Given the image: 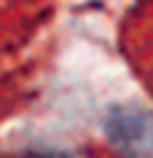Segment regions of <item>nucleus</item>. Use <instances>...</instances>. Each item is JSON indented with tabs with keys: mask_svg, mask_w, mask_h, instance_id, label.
Returning <instances> with one entry per match:
<instances>
[{
	"mask_svg": "<svg viewBox=\"0 0 153 158\" xmlns=\"http://www.w3.org/2000/svg\"><path fill=\"white\" fill-rule=\"evenodd\" d=\"M105 131L124 158H153V113L124 105L108 115Z\"/></svg>",
	"mask_w": 153,
	"mask_h": 158,
	"instance_id": "nucleus-1",
	"label": "nucleus"
}]
</instances>
